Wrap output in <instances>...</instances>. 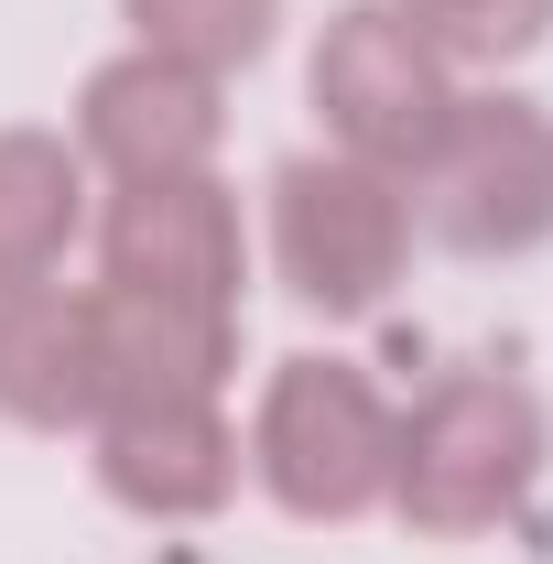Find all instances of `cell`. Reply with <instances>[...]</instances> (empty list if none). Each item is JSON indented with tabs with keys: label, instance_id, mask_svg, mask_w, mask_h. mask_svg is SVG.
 I'll list each match as a JSON object with an SVG mask.
<instances>
[{
	"label": "cell",
	"instance_id": "6da1fadb",
	"mask_svg": "<svg viewBox=\"0 0 553 564\" xmlns=\"http://www.w3.org/2000/svg\"><path fill=\"white\" fill-rule=\"evenodd\" d=\"M543 402L510 369H445L413 413L391 423V510L423 543H478L499 532L543 478Z\"/></svg>",
	"mask_w": 553,
	"mask_h": 564
},
{
	"label": "cell",
	"instance_id": "7a4b0ae2",
	"mask_svg": "<svg viewBox=\"0 0 553 564\" xmlns=\"http://www.w3.org/2000/svg\"><path fill=\"white\" fill-rule=\"evenodd\" d=\"M391 402L358 358H282L261 423H250V478L293 521H369L391 499Z\"/></svg>",
	"mask_w": 553,
	"mask_h": 564
},
{
	"label": "cell",
	"instance_id": "3957f363",
	"mask_svg": "<svg viewBox=\"0 0 553 564\" xmlns=\"http://www.w3.org/2000/svg\"><path fill=\"white\" fill-rule=\"evenodd\" d=\"M413 196H423V228L456 261H521V250H543L553 239V109L521 98V87L456 98V120L423 152Z\"/></svg>",
	"mask_w": 553,
	"mask_h": 564
},
{
	"label": "cell",
	"instance_id": "277c9868",
	"mask_svg": "<svg viewBox=\"0 0 553 564\" xmlns=\"http://www.w3.org/2000/svg\"><path fill=\"white\" fill-rule=\"evenodd\" d=\"M456 66L423 44L391 0H347L315 44V120H326V152L369 163V174H402L413 185L423 152L456 120Z\"/></svg>",
	"mask_w": 553,
	"mask_h": 564
},
{
	"label": "cell",
	"instance_id": "5b68a950",
	"mask_svg": "<svg viewBox=\"0 0 553 564\" xmlns=\"http://www.w3.org/2000/svg\"><path fill=\"white\" fill-rule=\"evenodd\" d=\"M272 261L315 315H369L413 261V185L347 152H293L272 174Z\"/></svg>",
	"mask_w": 553,
	"mask_h": 564
},
{
	"label": "cell",
	"instance_id": "8992f818",
	"mask_svg": "<svg viewBox=\"0 0 553 564\" xmlns=\"http://www.w3.org/2000/svg\"><path fill=\"white\" fill-rule=\"evenodd\" d=\"M239 272H250V239H239V196L217 174L109 185V207H98V282L109 293L239 315Z\"/></svg>",
	"mask_w": 553,
	"mask_h": 564
},
{
	"label": "cell",
	"instance_id": "52a82bcc",
	"mask_svg": "<svg viewBox=\"0 0 553 564\" xmlns=\"http://www.w3.org/2000/svg\"><path fill=\"white\" fill-rule=\"evenodd\" d=\"M217 76L174 66V55H109V66L76 87V163L109 174V185H152V174H207L217 163Z\"/></svg>",
	"mask_w": 553,
	"mask_h": 564
},
{
	"label": "cell",
	"instance_id": "ba28073f",
	"mask_svg": "<svg viewBox=\"0 0 553 564\" xmlns=\"http://www.w3.org/2000/svg\"><path fill=\"white\" fill-rule=\"evenodd\" d=\"M87 445H98V489L141 521H207V510L239 499V434H228L217 402H185V391L98 402Z\"/></svg>",
	"mask_w": 553,
	"mask_h": 564
},
{
	"label": "cell",
	"instance_id": "9c48e42d",
	"mask_svg": "<svg viewBox=\"0 0 553 564\" xmlns=\"http://www.w3.org/2000/svg\"><path fill=\"white\" fill-rule=\"evenodd\" d=\"M98 402H109L98 293H66V282L0 293V423H22V434H87Z\"/></svg>",
	"mask_w": 553,
	"mask_h": 564
},
{
	"label": "cell",
	"instance_id": "30bf717a",
	"mask_svg": "<svg viewBox=\"0 0 553 564\" xmlns=\"http://www.w3.org/2000/svg\"><path fill=\"white\" fill-rule=\"evenodd\" d=\"M87 228V163L66 131H0V293L55 282Z\"/></svg>",
	"mask_w": 553,
	"mask_h": 564
},
{
	"label": "cell",
	"instance_id": "8fae6325",
	"mask_svg": "<svg viewBox=\"0 0 553 564\" xmlns=\"http://www.w3.org/2000/svg\"><path fill=\"white\" fill-rule=\"evenodd\" d=\"M120 22L141 33V55H174L196 76H239L272 55L282 0H120Z\"/></svg>",
	"mask_w": 553,
	"mask_h": 564
},
{
	"label": "cell",
	"instance_id": "7c38bea8",
	"mask_svg": "<svg viewBox=\"0 0 553 564\" xmlns=\"http://www.w3.org/2000/svg\"><path fill=\"white\" fill-rule=\"evenodd\" d=\"M445 66H521L553 33V0H391Z\"/></svg>",
	"mask_w": 553,
	"mask_h": 564
}]
</instances>
